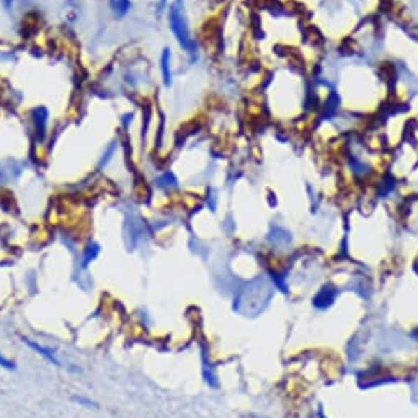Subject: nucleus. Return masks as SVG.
Listing matches in <instances>:
<instances>
[{
  "mask_svg": "<svg viewBox=\"0 0 418 418\" xmlns=\"http://www.w3.org/2000/svg\"><path fill=\"white\" fill-rule=\"evenodd\" d=\"M27 344H29V346L31 348V349H35L36 352H38V354H41L45 357V359L47 361H50L52 362L53 366H57V367H61V362H59L58 359H57V356H54V352L52 351V349H48V348H43V346H40V344H36V343H33V341H25Z\"/></svg>",
  "mask_w": 418,
  "mask_h": 418,
  "instance_id": "1",
  "label": "nucleus"
},
{
  "mask_svg": "<svg viewBox=\"0 0 418 418\" xmlns=\"http://www.w3.org/2000/svg\"><path fill=\"white\" fill-rule=\"evenodd\" d=\"M0 366L6 367V369H15L13 362H10V361L6 359V357H2V356H0Z\"/></svg>",
  "mask_w": 418,
  "mask_h": 418,
  "instance_id": "2",
  "label": "nucleus"
},
{
  "mask_svg": "<svg viewBox=\"0 0 418 418\" xmlns=\"http://www.w3.org/2000/svg\"><path fill=\"white\" fill-rule=\"evenodd\" d=\"M3 2H6V3H7V6H8V3H10V2H12V0H3Z\"/></svg>",
  "mask_w": 418,
  "mask_h": 418,
  "instance_id": "3",
  "label": "nucleus"
}]
</instances>
